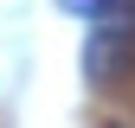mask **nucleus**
I'll use <instances>...</instances> for the list:
<instances>
[{
	"mask_svg": "<svg viewBox=\"0 0 135 128\" xmlns=\"http://www.w3.org/2000/svg\"><path fill=\"white\" fill-rule=\"evenodd\" d=\"M135 71V26L129 19H97L90 39H84V77L90 90H116Z\"/></svg>",
	"mask_w": 135,
	"mask_h": 128,
	"instance_id": "nucleus-1",
	"label": "nucleus"
},
{
	"mask_svg": "<svg viewBox=\"0 0 135 128\" xmlns=\"http://www.w3.org/2000/svg\"><path fill=\"white\" fill-rule=\"evenodd\" d=\"M103 128H122V122H103Z\"/></svg>",
	"mask_w": 135,
	"mask_h": 128,
	"instance_id": "nucleus-3",
	"label": "nucleus"
},
{
	"mask_svg": "<svg viewBox=\"0 0 135 128\" xmlns=\"http://www.w3.org/2000/svg\"><path fill=\"white\" fill-rule=\"evenodd\" d=\"M58 7L77 13V19H90V26H97V19H129V26H135V0H58Z\"/></svg>",
	"mask_w": 135,
	"mask_h": 128,
	"instance_id": "nucleus-2",
	"label": "nucleus"
}]
</instances>
